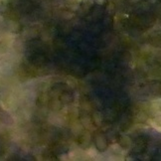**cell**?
I'll return each instance as SVG.
<instances>
[{
  "mask_svg": "<svg viewBox=\"0 0 161 161\" xmlns=\"http://www.w3.org/2000/svg\"><path fill=\"white\" fill-rule=\"evenodd\" d=\"M94 142L96 148L100 152H104L108 148V139L107 138V135L102 131H97L94 135Z\"/></svg>",
  "mask_w": 161,
  "mask_h": 161,
  "instance_id": "cell-1",
  "label": "cell"
},
{
  "mask_svg": "<svg viewBox=\"0 0 161 161\" xmlns=\"http://www.w3.org/2000/svg\"><path fill=\"white\" fill-rule=\"evenodd\" d=\"M119 144L123 149H127V148H129L132 145V139L128 135H122L119 139Z\"/></svg>",
  "mask_w": 161,
  "mask_h": 161,
  "instance_id": "cell-2",
  "label": "cell"
},
{
  "mask_svg": "<svg viewBox=\"0 0 161 161\" xmlns=\"http://www.w3.org/2000/svg\"><path fill=\"white\" fill-rule=\"evenodd\" d=\"M95 5L96 4L94 0H80V7L82 8L84 12H90L91 10H92Z\"/></svg>",
  "mask_w": 161,
  "mask_h": 161,
  "instance_id": "cell-3",
  "label": "cell"
},
{
  "mask_svg": "<svg viewBox=\"0 0 161 161\" xmlns=\"http://www.w3.org/2000/svg\"><path fill=\"white\" fill-rule=\"evenodd\" d=\"M92 121H94V125L96 126H100L103 122V117H102V114L100 111H95L92 114Z\"/></svg>",
  "mask_w": 161,
  "mask_h": 161,
  "instance_id": "cell-4",
  "label": "cell"
},
{
  "mask_svg": "<svg viewBox=\"0 0 161 161\" xmlns=\"http://www.w3.org/2000/svg\"><path fill=\"white\" fill-rule=\"evenodd\" d=\"M137 120L140 121V122H145L147 119H148V114L145 113L144 110H140L139 113L137 114Z\"/></svg>",
  "mask_w": 161,
  "mask_h": 161,
  "instance_id": "cell-5",
  "label": "cell"
},
{
  "mask_svg": "<svg viewBox=\"0 0 161 161\" xmlns=\"http://www.w3.org/2000/svg\"><path fill=\"white\" fill-rule=\"evenodd\" d=\"M60 100L62 103H70L73 101V97L69 94H63L61 96Z\"/></svg>",
  "mask_w": 161,
  "mask_h": 161,
  "instance_id": "cell-6",
  "label": "cell"
},
{
  "mask_svg": "<svg viewBox=\"0 0 161 161\" xmlns=\"http://www.w3.org/2000/svg\"><path fill=\"white\" fill-rule=\"evenodd\" d=\"M95 1V4L97 5V6H102V7H103V6H106L108 3V0H94Z\"/></svg>",
  "mask_w": 161,
  "mask_h": 161,
  "instance_id": "cell-7",
  "label": "cell"
},
{
  "mask_svg": "<svg viewBox=\"0 0 161 161\" xmlns=\"http://www.w3.org/2000/svg\"><path fill=\"white\" fill-rule=\"evenodd\" d=\"M0 113H1V108H0Z\"/></svg>",
  "mask_w": 161,
  "mask_h": 161,
  "instance_id": "cell-8",
  "label": "cell"
}]
</instances>
